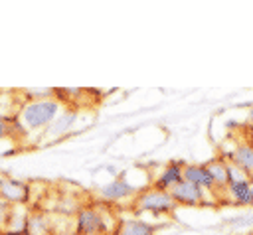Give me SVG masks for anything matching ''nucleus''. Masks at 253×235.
Returning a JSON list of instances; mask_svg holds the SVG:
<instances>
[{"instance_id":"aec40b11","label":"nucleus","mask_w":253,"mask_h":235,"mask_svg":"<svg viewBox=\"0 0 253 235\" xmlns=\"http://www.w3.org/2000/svg\"><path fill=\"white\" fill-rule=\"evenodd\" d=\"M251 197H253V182H251Z\"/></svg>"},{"instance_id":"f03ea898","label":"nucleus","mask_w":253,"mask_h":235,"mask_svg":"<svg viewBox=\"0 0 253 235\" xmlns=\"http://www.w3.org/2000/svg\"><path fill=\"white\" fill-rule=\"evenodd\" d=\"M132 207H134L136 213H152L156 217H162V215L172 213L176 203H174V199L170 197L168 192L148 188V190H142L134 196Z\"/></svg>"},{"instance_id":"2eb2a0df","label":"nucleus","mask_w":253,"mask_h":235,"mask_svg":"<svg viewBox=\"0 0 253 235\" xmlns=\"http://www.w3.org/2000/svg\"><path fill=\"white\" fill-rule=\"evenodd\" d=\"M14 136H18V134H16L14 118L0 117V140H4V138H14Z\"/></svg>"},{"instance_id":"4468645a","label":"nucleus","mask_w":253,"mask_h":235,"mask_svg":"<svg viewBox=\"0 0 253 235\" xmlns=\"http://www.w3.org/2000/svg\"><path fill=\"white\" fill-rule=\"evenodd\" d=\"M206 168H208V172H210L215 188L223 192L225 186H227V162L221 160V158H213V160H210L206 164Z\"/></svg>"},{"instance_id":"a211bd4d","label":"nucleus","mask_w":253,"mask_h":235,"mask_svg":"<svg viewBox=\"0 0 253 235\" xmlns=\"http://www.w3.org/2000/svg\"><path fill=\"white\" fill-rule=\"evenodd\" d=\"M51 235H77V233H75L73 225H69V227H57V225H53Z\"/></svg>"},{"instance_id":"7ed1b4c3","label":"nucleus","mask_w":253,"mask_h":235,"mask_svg":"<svg viewBox=\"0 0 253 235\" xmlns=\"http://www.w3.org/2000/svg\"><path fill=\"white\" fill-rule=\"evenodd\" d=\"M73 229L77 235H115V229L107 223L105 209L81 207L75 215Z\"/></svg>"},{"instance_id":"412c9836","label":"nucleus","mask_w":253,"mask_h":235,"mask_svg":"<svg viewBox=\"0 0 253 235\" xmlns=\"http://www.w3.org/2000/svg\"><path fill=\"white\" fill-rule=\"evenodd\" d=\"M0 180H2V174H0Z\"/></svg>"},{"instance_id":"f257e3e1","label":"nucleus","mask_w":253,"mask_h":235,"mask_svg":"<svg viewBox=\"0 0 253 235\" xmlns=\"http://www.w3.org/2000/svg\"><path fill=\"white\" fill-rule=\"evenodd\" d=\"M63 103L57 99H30L18 107L14 117L16 134L18 136H34L42 138L43 130L51 124V120L63 111Z\"/></svg>"},{"instance_id":"20e7f679","label":"nucleus","mask_w":253,"mask_h":235,"mask_svg":"<svg viewBox=\"0 0 253 235\" xmlns=\"http://www.w3.org/2000/svg\"><path fill=\"white\" fill-rule=\"evenodd\" d=\"M168 194H170V197L174 199L176 205L180 203V205H190V207L210 203V196H211V192H206V190H202V188H198V186H194L186 180L178 182Z\"/></svg>"},{"instance_id":"f3484780","label":"nucleus","mask_w":253,"mask_h":235,"mask_svg":"<svg viewBox=\"0 0 253 235\" xmlns=\"http://www.w3.org/2000/svg\"><path fill=\"white\" fill-rule=\"evenodd\" d=\"M12 207H14V205H10L8 201H4V199H0V231H4V227H6V223H8V219H10V213H12Z\"/></svg>"},{"instance_id":"ddd939ff","label":"nucleus","mask_w":253,"mask_h":235,"mask_svg":"<svg viewBox=\"0 0 253 235\" xmlns=\"http://www.w3.org/2000/svg\"><path fill=\"white\" fill-rule=\"evenodd\" d=\"M115 235H156V233H154V225H150L148 221L126 219V221H121L117 225Z\"/></svg>"},{"instance_id":"1a4fd4ad","label":"nucleus","mask_w":253,"mask_h":235,"mask_svg":"<svg viewBox=\"0 0 253 235\" xmlns=\"http://www.w3.org/2000/svg\"><path fill=\"white\" fill-rule=\"evenodd\" d=\"M182 168H184V162H182V160L170 162V164L154 178L152 188L162 190V192H170L178 182H182Z\"/></svg>"},{"instance_id":"9d476101","label":"nucleus","mask_w":253,"mask_h":235,"mask_svg":"<svg viewBox=\"0 0 253 235\" xmlns=\"http://www.w3.org/2000/svg\"><path fill=\"white\" fill-rule=\"evenodd\" d=\"M225 196H229V199L237 205H253V197H251V182L249 178H239L233 180L225 186L223 190Z\"/></svg>"},{"instance_id":"4be33fe9","label":"nucleus","mask_w":253,"mask_h":235,"mask_svg":"<svg viewBox=\"0 0 253 235\" xmlns=\"http://www.w3.org/2000/svg\"><path fill=\"white\" fill-rule=\"evenodd\" d=\"M251 235H253V233H251Z\"/></svg>"},{"instance_id":"0eeeda50","label":"nucleus","mask_w":253,"mask_h":235,"mask_svg":"<svg viewBox=\"0 0 253 235\" xmlns=\"http://www.w3.org/2000/svg\"><path fill=\"white\" fill-rule=\"evenodd\" d=\"M138 194V190L134 188V186H130L123 176L121 178H117V180H113V182H109V184H105L101 190H99V196H101V199L103 201H123V199H126V197H132V196H136Z\"/></svg>"},{"instance_id":"39448f33","label":"nucleus","mask_w":253,"mask_h":235,"mask_svg":"<svg viewBox=\"0 0 253 235\" xmlns=\"http://www.w3.org/2000/svg\"><path fill=\"white\" fill-rule=\"evenodd\" d=\"M77 118H79V109H63V111L51 120V124L43 130L42 140H49V142H51V140H59V138L71 134V130H73V126H75V122H77Z\"/></svg>"},{"instance_id":"dca6fc26","label":"nucleus","mask_w":253,"mask_h":235,"mask_svg":"<svg viewBox=\"0 0 253 235\" xmlns=\"http://www.w3.org/2000/svg\"><path fill=\"white\" fill-rule=\"evenodd\" d=\"M24 93L28 95L26 101H30V99H55V89H40V87H32V89H26Z\"/></svg>"},{"instance_id":"423d86ee","label":"nucleus","mask_w":253,"mask_h":235,"mask_svg":"<svg viewBox=\"0 0 253 235\" xmlns=\"http://www.w3.org/2000/svg\"><path fill=\"white\" fill-rule=\"evenodd\" d=\"M30 186L18 178L2 176L0 180V199L8 201L10 205H24L30 199Z\"/></svg>"},{"instance_id":"9b49d317","label":"nucleus","mask_w":253,"mask_h":235,"mask_svg":"<svg viewBox=\"0 0 253 235\" xmlns=\"http://www.w3.org/2000/svg\"><path fill=\"white\" fill-rule=\"evenodd\" d=\"M53 223L51 217L43 211H28L26 217V235H51Z\"/></svg>"},{"instance_id":"6e6552de","label":"nucleus","mask_w":253,"mask_h":235,"mask_svg":"<svg viewBox=\"0 0 253 235\" xmlns=\"http://www.w3.org/2000/svg\"><path fill=\"white\" fill-rule=\"evenodd\" d=\"M182 180H186V182H190V184H194V186H198L206 192H211V194L217 192L208 168L202 166V164H186L182 168Z\"/></svg>"},{"instance_id":"6ab92c4d","label":"nucleus","mask_w":253,"mask_h":235,"mask_svg":"<svg viewBox=\"0 0 253 235\" xmlns=\"http://www.w3.org/2000/svg\"><path fill=\"white\" fill-rule=\"evenodd\" d=\"M247 124L249 126H253V105L249 107V111H247Z\"/></svg>"},{"instance_id":"f8f14e48","label":"nucleus","mask_w":253,"mask_h":235,"mask_svg":"<svg viewBox=\"0 0 253 235\" xmlns=\"http://www.w3.org/2000/svg\"><path fill=\"white\" fill-rule=\"evenodd\" d=\"M231 164L237 166L247 178L251 176L253 178V144L249 142H241L235 146L233 154H231Z\"/></svg>"}]
</instances>
